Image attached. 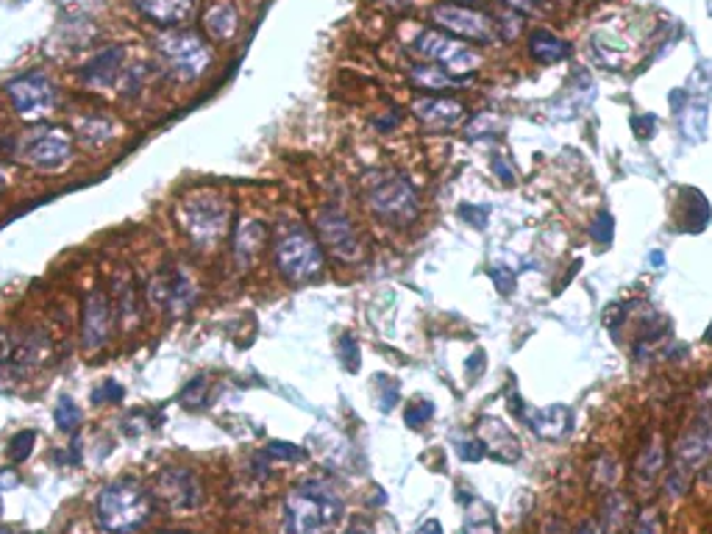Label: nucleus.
<instances>
[{
	"label": "nucleus",
	"instance_id": "13",
	"mask_svg": "<svg viewBox=\"0 0 712 534\" xmlns=\"http://www.w3.org/2000/svg\"><path fill=\"white\" fill-rule=\"evenodd\" d=\"M112 301L103 290H93L83 301V325H81V343L83 351H98L106 345V340L112 337Z\"/></svg>",
	"mask_w": 712,
	"mask_h": 534
},
{
	"label": "nucleus",
	"instance_id": "37",
	"mask_svg": "<svg viewBox=\"0 0 712 534\" xmlns=\"http://www.w3.org/2000/svg\"><path fill=\"white\" fill-rule=\"evenodd\" d=\"M490 276H493V281H495V286H498L501 293H510L512 286H515V278H512V273H504V270H501V265L490 267Z\"/></svg>",
	"mask_w": 712,
	"mask_h": 534
},
{
	"label": "nucleus",
	"instance_id": "12",
	"mask_svg": "<svg viewBox=\"0 0 712 534\" xmlns=\"http://www.w3.org/2000/svg\"><path fill=\"white\" fill-rule=\"evenodd\" d=\"M70 137L62 129H48L28 137L20 148V159H25L36 170H59L70 161Z\"/></svg>",
	"mask_w": 712,
	"mask_h": 534
},
{
	"label": "nucleus",
	"instance_id": "11",
	"mask_svg": "<svg viewBox=\"0 0 712 534\" xmlns=\"http://www.w3.org/2000/svg\"><path fill=\"white\" fill-rule=\"evenodd\" d=\"M195 301V284L179 270L164 267L148 284V304L164 312H184Z\"/></svg>",
	"mask_w": 712,
	"mask_h": 534
},
{
	"label": "nucleus",
	"instance_id": "27",
	"mask_svg": "<svg viewBox=\"0 0 712 534\" xmlns=\"http://www.w3.org/2000/svg\"><path fill=\"white\" fill-rule=\"evenodd\" d=\"M78 140L87 148H101V145H106L112 140V126L106 120H98V117L83 120V126L78 131Z\"/></svg>",
	"mask_w": 712,
	"mask_h": 534
},
{
	"label": "nucleus",
	"instance_id": "26",
	"mask_svg": "<svg viewBox=\"0 0 712 534\" xmlns=\"http://www.w3.org/2000/svg\"><path fill=\"white\" fill-rule=\"evenodd\" d=\"M626 518H629V501H626L620 492H612L604 501V512H601V520H604V529L607 531H618Z\"/></svg>",
	"mask_w": 712,
	"mask_h": 534
},
{
	"label": "nucleus",
	"instance_id": "22",
	"mask_svg": "<svg viewBox=\"0 0 712 534\" xmlns=\"http://www.w3.org/2000/svg\"><path fill=\"white\" fill-rule=\"evenodd\" d=\"M662 468H665V451H662V442L654 440V442L643 451V457H640V462H638V471H635L638 487H640V490L654 487V481L659 479Z\"/></svg>",
	"mask_w": 712,
	"mask_h": 534
},
{
	"label": "nucleus",
	"instance_id": "32",
	"mask_svg": "<svg viewBox=\"0 0 712 534\" xmlns=\"http://www.w3.org/2000/svg\"><path fill=\"white\" fill-rule=\"evenodd\" d=\"M268 454L273 460H304V451L298 445H292V442H270L268 445Z\"/></svg>",
	"mask_w": 712,
	"mask_h": 534
},
{
	"label": "nucleus",
	"instance_id": "49",
	"mask_svg": "<svg viewBox=\"0 0 712 534\" xmlns=\"http://www.w3.org/2000/svg\"><path fill=\"white\" fill-rule=\"evenodd\" d=\"M0 515H4V499H0Z\"/></svg>",
	"mask_w": 712,
	"mask_h": 534
},
{
	"label": "nucleus",
	"instance_id": "35",
	"mask_svg": "<svg viewBox=\"0 0 712 534\" xmlns=\"http://www.w3.org/2000/svg\"><path fill=\"white\" fill-rule=\"evenodd\" d=\"M635 534H659V518H657L654 510H646V512L638 518Z\"/></svg>",
	"mask_w": 712,
	"mask_h": 534
},
{
	"label": "nucleus",
	"instance_id": "21",
	"mask_svg": "<svg viewBox=\"0 0 712 534\" xmlns=\"http://www.w3.org/2000/svg\"><path fill=\"white\" fill-rule=\"evenodd\" d=\"M529 426H532V432H537L540 437L557 440V437H562V432L571 426V413H568V406L537 409V413L529 415Z\"/></svg>",
	"mask_w": 712,
	"mask_h": 534
},
{
	"label": "nucleus",
	"instance_id": "17",
	"mask_svg": "<svg viewBox=\"0 0 712 534\" xmlns=\"http://www.w3.org/2000/svg\"><path fill=\"white\" fill-rule=\"evenodd\" d=\"M412 112H415L417 120L426 122V126L445 129V126H454V122L463 117V103L451 101V98H421V101H415Z\"/></svg>",
	"mask_w": 712,
	"mask_h": 534
},
{
	"label": "nucleus",
	"instance_id": "5",
	"mask_svg": "<svg viewBox=\"0 0 712 534\" xmlns=\"http://www.w3.org/2000/svg\"><path fill=\"white\" fill-rule=\"evenodd\" d=\"M179 218H181V228L190 234L192 242L212 245L226 234L229 220H231V209H229L226 198L212 195V192H200V195L184 200Z\"/></svg>",
	"mask_w": 712,
	"mask_h": 534
},
{
	"label": "nucleus",
	"instance_id": "1",
	"mask_svg": "<svg viewBox=\"0 0 712 534\" xmlns=\"http://www.w3.org/2000/svg\"><path fill=\"white\" fill-rule=\"evenodd\" d=\"M343 518V499L328 484L307 481L284 501V534H331Z\"/></svg>",
	"mask_w": 712,
	"mask_h": 534
},
{
	"label": "nucleus",
	"instance_id": "2",
	"mask_svg": "<svg viewBox=\"0 0 712 534\" xmlns=\"http://www.w3.org/2000/svg\"><path fill=\"white\" fill-rule=\"evenodd\" d=\"M151 512H153L151 492L132 479L103 487L95 504L98 526L106 534H132L148 523Z\"/></svg>",
	"mask_w": 712,
	"mask_h": 534
},
{
	"label": "nucleus",
	"instance_id": "48",
	"mask_svg": "<svg viewBox=\"0 0 712 534\" xmlns=\"http://www.w3.org/2000/svg\"><path fill=\"white\" fill-rule=\"evenodd\" d=\"M0 534H17V531H9V529H0Z\"/></svg>",
	"mask_w": 712,
	"mask_h": 534
},
{
	"label": "nucleus",
	"instance_id": "38",
	"mask_svg": "<svg viewBox=\"0 0 712 534\" xmlns=\"http://www.w3.org/2000/svg\"><path fill=\"white\" fill-rule=\"evenodd\" d=\"M459 212H463L465 218H471V223H473L476 228H482L484 220H487V207H463Z\"/></svg>",
	"mask_w": 712,
	"mask_h": 534
},
{
	"label": "nucleus",
	"instance_id": "31",
	"mask_svg": "<svg viewBox=\"0 0 712 534\" xmlns=\"http://www.w3.org/2000/svg\"><path fill=\"white\" fill-rule=\"evenodd\" d=\"M404 418H406V423H409V426H421V423H426V421L432 418V403H429V401H421V398H417L412 406H406Z\"/></svg>",
	"mask_w": 712,
	"mask_h": 534
},
{
	"label": "nucleus",
	"instance_id": "43",
	"mask_svg": "<svg viewBox=\"0 0 712 534\" xmlns=\"http://www.w3.org/2000/svg\"><path fill=\"white\" fill-rule=\"evenodd\" d=\"M482 364H484V354H482V351H476V354H473V362L468 364V371H471V374H476Z\"/></svg>",
	"mask_w": 712,
	"mask_h": 534
},
{
	"label": "nucleus",
	"instance_id": "34",
	"mask_svg": "<svg viewBox=\"0 0 712 534\" xmlns=\"http://www.w3.org/2000/svg\"><path fill=\"white\" fill-rule=\"evenodd\" d=\"M203 390H206V379H203V376H198V379H192V382L184 387V393H181V401H184L187 406H192V403H198V401L203 398Z\"/></svg>",
	"mask_w": 712,
	"mask_h": 534
},
{
	"label": "nucleus",
	"instance_id": "7",
	"mask_svg": "<svg viewBox=\"0 0 712 534\" xmlns=\"http://www.w3.org/2000/svg\"><path fill=\"white\" fill-rule=\"evenodd\" d=\"M415 53L424 56L434 64H440L445 73H473L482 64L479 51H473L468 43L456 36H445L440 31H424L415 39Z\"/></svg>",
	"mask_w": 712,
	"mask_h": 534
},
{
	"label": "nucleus",
	"instance_id": "3",
	"mask_svg": "<svg viewBox=\"0 0 712 534\" xmlns=\"http://www.w3.org/2000/svg\"><path fill=\"white\" fill-rule=\"evenodd\" d=\"M276 265L287 281L304 284L323 273V251L307 228L292 226L276 242Z\"/></svg>",
	"mask_w": 712,
	"mask_h": 534
},
{
	"label": "nucleus",
	"instance_id": "18",
	"mask_svg": "<svg viewBox=\"0 0 712 534\" xmlns=\"http://www.w3.org/2000/svg\"><path fill=\"white\" fill-rule=\"evenodd\" d=\"M134 6L153 23L173 28L192 15V0H134Z\"/></svg>",
	"mask_w": 712,
	"mask_h": 534
},
{
	"label": "nucleus",
	"instance_id": "41",
	"mask_svg": "<svg viewBox=\"0 0 712 534\" xmlns=\"http://www.w3.org/2000/svg\"><path fill=\"white\" fill-rule=\"evenodd\" d=\"M510 6H518V9H526V12H534L537 0H507Z\"/></svg>",
	"mask_w": 712,
	"mask_h": 534
},
{
	"label": "nucleus",
	"instance_id": "16",
	"mask_svg": "<svg viewBox=\"0 0 712 534\" xmlns=\"http://www.w3.org/2000/svg\"><path fill=\"white\" fill-rule=\"evenodd\" d=\"M200 23H203V31L212 36L215 43H229L239 28V15L231 0H212V4L203 9Z\"/></svg>",
	"mask_w": 712,
	"mask_h": 534
},
{
	"label": "nucleus",
	"instance_id": "19",
	"mask_svg": "<svg viewBox=\"0 0 712 534\" xmlns=\"http://www.w3.org/2000/svg\"><path fill=\"white\" fill-rule=\"evenodd\" d=\"M268 239V228L257 220H242L237 226V234H234V259L237 265L245 270L250 262H254L262 251V245Z\"/></svg>",
	"mask_w": 712,
	"mask_h": 534
},
{
	"label": "nucleus",
	"instance_id": "45",
	"mask_svg": "<svg viewBox=\"0 0 712 534\" xmlns=\"http://www.w3.org/2000/svg\"><path fill=\"white\" fill-rule=\"evenodd\" d=\"M346 534H370V526H365V523H354Z\"/></svg>",
	"mask_w": 712,
	"mask_h": 534
},
{
	"label": "nucleus",
	"instance_id": "25",
	"mask_svg": "<svg viewBox=\"0 0 712 534\" xmlns=\"http://www.w3.org/2000/svg\"><path fill=\"white\" fill-rule=\"evenodd\" d=\"M412 81L417 87H424V90H448V87L459 84V78H454L443 67H429V64L412 67Z\"/></svg>",
	"mask_w": 712,
	"mask_h": 534
},
{
	"label": "nucleus",
	"instance_id": "36",
	"mask_svg": "<svg viewBox=\"0 0 712 534\" xmlns=\"http://www.w3.org/2000/svg\"><path fill=\"white\" fill-rule=\"evenodd\" d=\"M459 457L468 460V462H479L484 457V445L471 440V442H459Z\"/></svg>",
	"mask_w": 712,
	"mask_h": 534
},
{
	"label": "nucleus",
	"instance_id": "6",
	"mask_svg": "<svg viewBox=\"0 0 712 534\" xmlns=\"http://www.w3.org/2000/svg\"><path fill=\"white\" fill-rule=\"evenodd\" d=\"M156 48L179 78H198L212 62V51L192 31H167L156 39Z\"/></svg>",
	"mask_w": 712,
	"mask_h": 534
},
{
	"label": "nucleus",
	"instance_id": "10",
	"mask_svg": "<svg viewBox=\"0 0 712 534\" xmlns=\"http://www.w3.org/2000/svg\"><path fill=\"white\" fill-rule=\"evenodd\" d=\"M432 20L443 25L445 31L471 39V43H493L495 39V23L468 6H456V4H440L432 9Z\"/></svg>",
	"mask_w": 712,
	"mask_h": 534
},
{
	"label": "nucleus",
	"instance_id": "4",
	"mask_svg": "<svg viewBox=\"0 0 712 534\" xmlns=\"http://www.w3.org/2000/svg\"><path fill=\"white\" fill-rule=\"evenodd\" d=\"M367 207L393 226H406L417 218V195L404 176L379 173L367 181Z\"/></svg>",
	"mask_w": 712,
	"mask_h": 534
},
{
	"label": "nucleus",
	"instance_id": "39",
	"mask_svg": "<svg viewBox=\"0 0 712 534\" xmlns=\"http://www.w3.org/2000/svg\"><path fill=\"white\" fill-rule=\"evenodd\" d=\"M698 403H701V409H704V418H712V382L704 384V390H701V395H698Z\"/></svg>",
	"mask_w": 712,
	"mask_h": 534
},
{
	"label": "nucleus",
	"instance_id": "46",
	"mask_svg": "<svg viewBox=\"0 0 712 534\" xmlns=\"http://www.w3.org/2000/svg\"><path fill=\"white\" fill-rule=\"evenodd\" d=\"M4 187H6V173L0 170V189H4Z\"/></svg>",
	"mask_w": 712,
	"mask_h": 534
},
{
	"label": "nucleus",
	"instance_id": "42",
	"mask_svg": "<svg viewBox=\"0 0 712 534\" xmlns=\"http://www.w3.org/2000/svg\"><path fill=\"white\" fill-rule=\"evenodd\" d=\"M576 534H601V531H599V526H596L593 520H588V523H581V526L576 529Z\"/></svg>",
	"mask_w": 712,
	"mask_h": 534
},
{
	"label": "nucleus",
	"instance_id": "33",
	"mask_svg": "<svg viewBox=\"0 0 712 534\" xmlns=\"http://www.w3.org/2000/svg\"><path fill=\"white\" fill-rule=\"evenodd\" d=\"M590 231H593V239H596V242H604V245L612 242V231H615L612 218H610V215H599Z\"/></svg>",
	"mask_w": 712,
	"mask_h": 534
},
{
	"label": "nucleus",
	"instance_id": "14",
	"mask_svg": "<svg viewBox=\"0 0 712 534\" xmlns=\"http://www.w3.org/2000/svg\"><path fill=\"white\" fill-rule=\"evenodd\" d=\"M156 496L171 510H192L200 499V490H198V481L190 471L171 468L159 476Z\"/></svg>",
	"mask_w": 712,
	"mask_h": 534
},
{
	"label": "nucleus",
	"instance_id": "23",
	"mask_svg": "<svg viewBox=\"0 0 712 534\" xmlns=\"http://www.w3.org/2000/svg\"><path fill=\"white\" fill-rule=\"evenodd\" d=\"M529 43H532V56H534L537 62H542V64L560 62V59H565V56L571 53L568 43H562L560 36H554V34H549V31H534Z\"/></svg>",
	"mask_w": 712,
	"mask_h": 534
},
{
	"label": "nucleus",
	"instance_id": "20",
	"mask_svg": "<svg viewBox=\"0 0 712 534\" xmlns=\"http://www.w3.org/2000/svg\"><path fill=\"white\" fill-rule=\"evenodd\" d=\"M120 62H122V48H109L103 53H98L87 67H83V78H87V84L98 87V90H106L117 70H120Z\"/></svg>",
	"mask_w": 712,
	"mask_h": 534
},
{
	"label": "nucleus",
	"instance_id": "40",
	"mask_svg": "<svg viewBox=\"0 0 712 534\" xmlns=\"http://www.w3.org/2000/svg\"><path fill=\"white\" fill-rule=\"evenodd\" d=\"M103 395H109V398H122V387H120V384H114V382H106V384H103V390H98V393H95V401H101Z\"/></svg>",
	"mask_w": 712,
	"mask_h": 534
},
{
	"label": "nucleus",
	"instance_id": "9",
	"mask_svg": "<svg viewBox=\"0 0 712 534\" xmlns=\"http://www.w3.org/2000/svg\"><path fill=\"white\" fill-rule=\"evenodd\" d=\"M317 234L323 239L326 248L343 259V262H356L362 257V242H359V234L351 223L348 215H343L340 209H334V207H326L317 212Z\"/></svg>",
	"mask_w": 712,
	"mask_h": 534
},
{
	"label": "nucleus",
	"instance_id": "15",
	"mask_svg": "<svg viewBox=\"0 0 712 534\" xmlns=\"http://www.w3.org/2000/svg\"><path fill=\"white\" fill-rule=\"evenodd\" d=\"M479 434H482L484 451H487L493 460H498V462H515V460L521 457V442H518V437H515L504 423H501V421H495V418L482 421Z\"/></svg>",
	"mask_w": 712,
	"mask_h": 534
},
{
	"label": "nucleus",
	"instance_id": "28",
	"mask_svg": "<svg viewBox=\"0 0 712 534\" xmlns=\"http://www.w3.org/2000/svg\"><path fill=\"white\" fill-rule=\"evenodd\" d=\"M465 534H495V518L487 504H473L465 518Z\"/></svg>",
	"mask_w": 712,
	"mask_h": 534
},
{
	"label": "nucleus",
	"instance_id": "29",
	"mask_svg": "<svg viewBox=\"0 0 712 534\" xmlns=\"http://www.w3.org/2000/svg\"><path fill=\"white\" fill-rule=\"evenodd\" d=\"M54 421H56V426H59L62 432H75V429L81 426L83 415H81L78 403L64 395V398H59V403H56V409H54Z\"/></svg>",
	"mask_w": 712,
	"mask_h": 534
},
{
	"label": "nucleus",
	"instance_id": "8",
	"mask_svg": "<svg viewBox=\"0 0 712 534\" xmlns=\"http://www.w3.org/2000/svg\"><path fill=\"white\" fill-rule=\"evenodd\" d=\"M6 95L15 106V112L25 122H39L54 112L56 103V90L48 75L42 73H25L6 84Z\"/></svg>",
	"mask_w": 712,
	"mask_h": 534
},
{
	"label": "nucleus",
	"instance_id": "50",
	"mask_svg": "<svg viewBox=\"0 0 712 534\" xmlns=\"http://www.w3.org/2000/svg\"><path fill=\"white\" fill-rule=\"evenodd\" d=\"M468 4H473V0H468Z\"/></svg>",
	"mask_w": 712,
	"mask_h": 534
},
{
	"label": "nucleus",
	"instance_id": "30",
	"mask_svg": "<svg viewBox=\"0 0 712 534\" xmlns=\"http://www.w3.org/2000/svg\"><path fill=\"white\" fill-rule=\"evenodd\" d=\"M34 442H36V434L28 429V432H20L12 442H9V460L12 462H25L34 451Z\"/></svg>",
	"mask_w": 712,
	"mask_h": 534
},
{
	"label": "nucleus",
	"instance_id": "24",
	"mask_svg": "<svg viewBox=\"0 0 712 534\" xmlns=\"http://www.w3.org/2000/svg\"><path fill=\"white\" fill-rule=\"evenodd\" d=\"M117 312H120V320L125 328H132L140 323V301H137V293H134V281L132 278H122L117 284Z\"/></svg>",
	"mask_w": 712,
	"mask_h": 534
},
{
	"label": "nucleus",
	"instance_id": "47",
	"mask_svg": "<svg viewBox=\"0 0 712 534\" xmlns=\"http://www.w3.org/2000/svg\"><path fill=\"white\" fill-rule=\"evenodd\" d=\"M707 340H709V343H712V325H709V328H707Z\"/></svg>",
	"mask_w": 712,
	"mask_h": 534
},
{
	"label": "nucleus",
	"instance_id": "44",
	"mask_svg": "<svg viewBox=\"0 0 712 534\" xmlns=\"http://www.w3.org/2000/svg\"><path fill=\"white\" fill-rule=\"evenodd\" d=\"M542 534H565V531H562V523H557V520H549V526L542 529Z\"/></svg>",
	"mask_w": 712,
	"mask_h": 534
}]
</instances>
